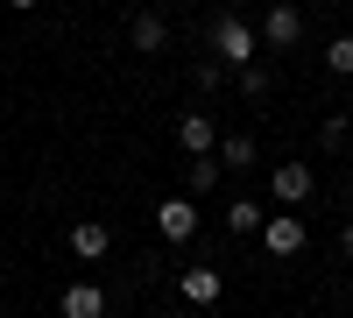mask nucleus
Segmentation results:
<instances>
[{
    "instance_id": "obj_1",
    "label": "nucleus",
    "mask_w": 353,
    "mask_h": 318,
    "mask_svg": "<svg viewBox=\"0 0 353 318\" xmlns=\"http://www.w3.org/2000/svg\"><path fill=\"white\" fill-rule=\"evenodd\" d=\"M212 57H219L226 71H248L254 57H261V28H248L233 8H226V14H212Z\"/></svg>"
},
{
    "instance_id": "obj_2",
    "label": "nucleus",
    "mask_w": 353,
    "mask_h": 318,
    "mask_svg": "<svg viewBox=\"0 0 353 318\" xmlns=\"http://www.w3.org/2000/svg\"><path fill=\"white\" fill-rule=\"evenodd\" d=\"M297 36H304V8L297 0H276V8L261 14V43L269 50H297Z\"/></svg>"
},
{
    "instance_id": "obj_3",
    "label": "nucleus",
    "mask_w": 353,
    "mask_h": 318,
    "mask_svg": "<svg viewBox=\"0 0 353 318\" xmlns=\"http://www.w3.org/2000/svg\"><path fill=\"white\" fill-rule=\"evenodd\" d=\"M156 234H163L170 248L198 234V198H191V191H184V198H163V206H156Z\"/></svg>"
},
{
    "instance_id": "obj_4",
    "label": "nucleus",
    "mask_w": 353,
    "mask_h": 318,
    "mask_svg": "<svg viewBox=\"0 0 353 318\" xmlns=\"http://www.w3.org/2000/svg\"><path fill=\"white\" fill-rule=\"evenodd\" d=\"M269 191L283 198V206H290V212H297V206H304V198L318 191V177H311V163H276V170H269Z\"/></svg>"
},
{
    "instance_id": "obj_5",
    "label": "nucleus",
    "mask_w": 353,
    "mask_h": 318,
    "mask_svg": "<svg viewBox=\"0 0 353 318\" xmlns=\"http://www.w3.org/2000/svg\"><path fill=\"white\" fill-rule=\"evenodd\" d=\"M176 290H184V304H198V311H212V304L226 297V276H219L212 262H198V269H184V276H176Z\"/></svg>"
},
{
    "instance_id": "obj_6",
    "label": "nucleus",
    "mask_w": 353,
    "mask_h": 318,
    "mask_svg": "<svg viewBox=\"0 0 353 318\" xmlns=\"http://www.w3.org/2000/svg\"><path fill=\"white\" fill-rule=\"evenodd\" d=\"M57 311H64V318H106V290H99L92 276H78V283H64Z\"/></svg>"
},
{
    "instance_id": "obj_7",
    "label": "nucleus",
    "mask_w": 353,
    "mask_h": 318,
    "mask_svg": "<svg viewBox=\"0 0 353 318\" xmlns=\"http://www.w3.org/2000/svg\"><path fill=\"white\" fill-rule=\"evenodd\" d=\"M304 241H311V226L297 212H283V219L261 226V248H269V255H304Z\"/></svg>"
},
{
    "instance_id": "obj_8",
    "label": "nucleus",
    "mask_w": 353,
    "mask_h": 318,
    "mask_svg": "<svg viewBox=\"0 0 353 318\" xmlns=\"http://www.w3.org/2000/svg\"><path fill=\"white\" fill-rule=\"evenodd\" d=\"M176 149L184 156H219V128L205 121V113H184V121H176Z\"/></svg>"
},
{
    "instance_id": "obj_9",
    "label": "nucleus",
    "mask_w": 353,
    "mask_h": 318,
    "mask_svg": "<svg viewBox=\"0 0 353 318\" xmlns=\"http://www.w3.org/2000/svg\"><path fill=\"white\" fill-rule=\"evenodd\" d=\"M106 248H113L106 219H71V255L78 262H106Z\"/></svg>"
},
{
    "instance_id": "obj_10",
    "label": "nucleus",
    "mask_w": 353,
    "mask_h": 318,
    "mask_svg": "<svg viewBox=\"0 0 353 318\" xmlns=\"http://www.w3.org/2000/svg\"><path fill=\"white\" fill-rule=\"evenodd\" d=\"M128 43H134L141 57H156V50H170V21H163L156 8H141V14L128 21Z\"/></svg>"
},
{
    "instance_id": "obj_11",
    "label": "nucleus",
    "mask_w": 353,
    "mask_h": 318,
    "mask_svg": "<svg viewBox=\"0 0 353 318\" xmlns=\"http://www.w3.org/2000/svg\"><path fill=\"white\" fill-rule=\"evenodd\" d=\"M261 226H269V212H261L254 198H233V206H226V234H233V241H241V234H261Z\"/></svg>"
},
{
    "instance_id": "obj_12",
    "label": "nucleus",
    "mask_w": 353,
    "mask_h": 318,
    "mask_svg": "<svg viewBox=\"0 0 353 318\" xmlns=\"http://www.w3.org/2000/svg\"><path fill=\"white\" fill-rule=\"evenodd\" d=\"M254 163V141L248 135H219V170H248Z\"/></svg>"
},
{
    "instance_id": "obj_13",
    "label": "nucleus",
    "mask_w": 353,
    "mask_h": 318,
    "mask_svg": "<svg viewBox=\"0 0 353 318\" xmlns=\"http://www.w3.org/2000/svg\"><path fill=\"white\" fill-rule=\"evenodd\" d=\"M219 177H226V170H219V156H191V170H184V184H191V191H212Z\"/></svg>"
},
{
    "instance_id": "obj_14",
    "label": "nucleus",
    "mask_w": 353,
    "mask_h": 318,
    "mask_svg": "<svg viewBox=\"0 0 353 318\" xmlns=\"http://www.w3.org/2000/svg\"><path fill=\"white\" fill-rule=\"evenodd\" d=\"M325 71L332 78H353V36H332L325 43Z\"/></svg>"
},
{
    "instance_id": "obj_15",
    "label": "nucleus",
    "mask_w": 353,
    "mask_h": 318,
    "mask_svg": "<svg viewBox=\"0 0 353 318\" xmlns=\"http://www.w3.org/2000/svg\"><path fill=\"white\" fill-rule=\"evenodd\" d=\"M269 85H276V78H269V64L254 57V64L241 71V92H248V99H269Z\"/></svg>"
},
{
    "instance_id": "obj_16",
    "label": "nucleus",
    "mask_w": 353,
    "mask_h": 318,
    "mask_svg": "<svg viewBox=\"0 0 353 318\" xmlns=\"http://www.w3.org/2000/svg\"><path fill=\"white\" fill-rule=\"evenodd\" d=\"M191 78H198V92H219V78H226V64H219V57H205V64H198Z\"/></svg>"
},
{
    "instance_id": "obj_17",
    "label": "nucleus",
    "mask_w": 353,
    "mask_h": 318,
    "mask_svg": "<svg viewBox=\"0 0 353 318\" xmlns=\"http://www.w3.org/2000/svg\"><path fill=\"white\" fill-rule=\"evenodd\" d=\"M318 141H325V149H339V141H346V113H332V121L318 128Z\"/></svg>"
},
{
    "instance_id": "obj_18",
    "label": "nucleus",
    "mask_w": 353,
    "mask_h": 318,
    "mask_svg": "<svg viewBox=\"0 0 353 318\" xmlns=\"http://www.w3.org/2000/svg\"><path fill=\"white\" fill-rule=\"evenodd\" d=\"M339 255H346V262H353V219L339 226Z\"/></svg>"
},
{
    "instance_id": "obj_19",
    "label": "nucleus",
    "mask_w": 353,
    "mask_h": 318,
    "mask_svg": "<svg viewBox=\"0 0 353 318\" xmlns=\"http://www.w3.org/2000/svg\"><path fill=\"white\" fill-rule=\"evenodd\" d=\"M8 8H14V14H28V8H43V0H8Z\"/></svg>"
}]
</instances>
